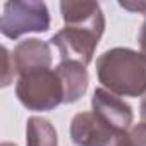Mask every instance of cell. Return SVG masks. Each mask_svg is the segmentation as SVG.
Returning a JSON list of instances; mask_svg holds the SVG:
<instances>
[{
  "instance_id": "8",
  "label": "cell",
  "mask_w": 146,
  "mask_h": 146,
  "mask_svg": "<svg viewBox=\"0 0 146 146\" xmlns=\"http://www.w3.org/2000/svg\"><path fill=\"white\" fill-rule=\"evenodd\" d=\"M60 12L65 26L88 28L98 33L105 31V16L98 2H60Z\"/></svg>"
},
{
  "instance_id": "2",
  "label": "cell",
  "mask_w": 146,
  "mask_h": 146,
  "mask_svg": "<svg viewBox=\"0 0 146 146\" xmlns=\"http://www.w3.org/2000/svg\"><path fill=\"white\" fill-rule=\"evenodd\" d=\"M16 96L33 112H50L64 103V84L55 69H38L17 78Z\"/></svg>"
},
{
  "instance_id": "14",
  "label": "cell",
  "mask_w": 146,
  "mask_h": 146,
  "mask_svg": "<svg viewBox=\"0 0 146 146\" xmlns=\"http://www.w3.org/2000/svg\"><path fill=\"white\" fill-rule=\"evenodd\" d=\"M139 115H141V122H146V95H144L143 100H141V105H139Z\"/></svg>"
},
{
  "instance_id": "3",
  "label": "cell",
  "mask_w": 146,
  "mask_h": 146,
  "mask_svg": "<svg viewBox=\"0 0 146 146\" xmlns=\"http://www.w3.org/2000/svg\"><path fill=\"white\" fill-rule=\"evenodd\" d=\"M50 29V12L45 2L11 0L4 4L0 31L9 40H17L26 33H45Z\"/></svg>"
},
{
  "instance_id": "13",
  "label": "cell",
  "mask_w": 146,
  "mask_h": 146,
  "mask_svg": "<svg viewBox=\"0 0 146 146\" xmlns=\"http://www.w3.org/2000/svg\"><path fill=\"white\" fill-rule=\"evenodd\" d=\"M137 41H139V46H141V53L146 57V21L141 24L139 35H137Z\"/></svg>"
},
{
  "instance_id": "6",
  "label": "cell",
  "mask_w": 146,
  "mask_h": 146,
  "mask_svg": "<svg viewBox=\"0 0 146 146\" xmlns=\"http://www.w3.org/2000/svg\"><path fill=\"white\" fill-rule=\"evenodd\" d=\"M91 112L117 131H129L132 127L134 113L129 103L105 88H96L91 98Z\"/></svg>"
},
{
  "instance_id": "1",
  "label": "cell",
  "mask_w": 146,
  "mask_h": 146,
  "mask_svg": "<svg viewBox=\"0 0 146 146\" xmlns=\"http://www.w3.org/2000/svg\"><path fill=\"white\" fill-rule=\"evenodd\" d=\"M96 76L102 88L117 96H143L146 95V57L132 48H110L96 58Z\"/></svg>"
},
{
  "instance_id": "7",
  "label": "cell",
  "mask_w": 146,
  "mask_h": 146,
  "mask_svg": "<svg viewBox=\"0 0 146 146\" xmlns=\"http://www.w3.org/2000/svg\"><path fill=\"white\" fill-rule=\"evenodd\" d=\"M11 57L17 78L31 70L52 69V45L38 38H28L21 41Z\"/></svg>"
},
{
  "instance_id": "9",
  "label": "cell",
  "mask_w": 146,
  "mask_h": 146,
  "mask_svg": "<svg viewBox=\"0 0 146 146\" xmlns=\"http://www.w3.org/2000/svg\"><path fill=\"white\" fill-rule=\"evenodd\" d=\"M55 70L64 84V93H65L64 103H74L81 96H84L90 83L88 70L84 65L76 62H60L55 67Z\"/></svg>"
},
{
  "instance_id": "12",
  "label": "cell",
  "mask_w": 146,
  "mask_h": 146,
  "mask_svg": "<svg viewBox=\"0 0 146 146\" xmlns=\"http://www.w3.org/2000/svg\"><path fill=\"white\" fill-rule=\"evenodd\" d=\"M119 5L129 12H137L146 17V0H122Z\"/></svg>"
},
{
  "instance_id": "5",
  "label": "cell",
  "mask_w": 146,
  "mask_h": 146,
  "mask_svg": "<svg viewBox=\"0 0 146 146\" xmlns=\"http://www.w3.org/2000/svg\"><path fill=\"white\" fill-rule=\"evenodd\" d=\"M122 132L103 122L93 112H79L70 120V139L76 146H110Z\"/></svg>"
},
{
  "instance_id": "10",
  "label": "cell",
  "mask_w": 146,
  "mask_h": 146,
  "mask_svg": "<svg viewBox=\"0 0 146 146\" xmlns=\"http://www.w3.org/2000/svg\"><path fill=\"white\" fill-rule=\"evenodd\" d=\"M26 146H58L57 131L48 119L29 117L26 122Z\"/></svg>"
},
{
  "instance_id": "4",
  "label": "cell",
  "mask_w": 146,
  "mask_h": 146,
  "mask_svg": "<svg viewBox=\"0 0 146 146\" xmlns=\"http://www.w3.org/2000/svg\"><path fill=\"white\" fill-rule=\"evenodd\" d=\"M102 35L88 28L65 26L50 38V45L58 50L60 62H76L86 67L93 60Z\"/></svg>"
},
{
  "instance_id": "15",
  "label": "cell",
  "mask_w": 146,
  "mask_h": 146,
  "mask_svg": "<svg viewBox=\"0 0 146 146\" xmlns=\"http://www.w3.org/2000/svg\"><path fill=\"white\" fill-rule=\"evenodd\" d=\"M0 146H17V144H14V143H2Z\"/></svg>"
},
{
  "instance_id": "11",
  "label": "cell",
  "mask_w": 146,
  "mask_h": 146,
  "mask_svg": "<svg viewBox=\"0 0 146 146\" xmlns=\"http://www.w3.org/2000/svg\"><path fill=\"white\" fill-rule=\"evenodd\" d=\"M132 146H146V122H139L129 129Z\"/></svg>"
}]
</instances>
